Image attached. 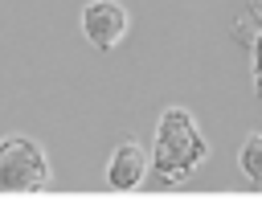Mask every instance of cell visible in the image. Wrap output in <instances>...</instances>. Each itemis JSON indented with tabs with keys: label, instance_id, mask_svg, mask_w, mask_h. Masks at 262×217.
<instances>
[{
	"label": "cell",
	"instance_id": "cell-1",
	"mask_svg": "<svg viewBox=\"0 0 262 217\" xmlns=\"http://www.w3.org/2000/svg\"><path fill=\"white\" fill-rule=\"evenodd\" d=\"M209 156V143L201 135V127L192 123V115L184 106H168L160 115L156 127V151H151V172L160 184H180L188 180V172Z\"/></svg>",
	"mask_w": 262,
	"mask_h": 217
},
{
	"label": "cell",
	"instance_id": "cell-5",
	"mask_svg": "<svg viewBox=\"0 0 262 217\" xmlns=\"http://www.w3.org/2000/svg\"><path fill=\"white\" fill-rule=\"evenodd\" d=\"M237 164H242V172H246V180H250V184H262V131L246 135Z\"/></svg>",
	"mask_w": 262,
	"mask_h": 217
},
{
	"label": "cell",
	"instance_id": "cell-3",
	"mask_svg": "<svg viewBox=\"0 0 262 217\" xmlns=\"http://www.w3.org/2000/svg\"><path fill=\"white\" fill-rule=\"evenodd\" d=\"M127 29H131V16L119 0H90L82 8V33L98 53H111L127 37Z\"/></svg>",
	"mask_w": 262,
	"mask_h": 217
},
{
	"label": "cell",
	"instance_id": "cell-4",
	"mask_svg": "<svg viewBox=\"0 0 262 217\" xmlns=\"http://www.w3.org/2000/svg\"><path fill=\"white\" fill-rule=\"evenodd\" d=\"M143 172H147V151H143L135 139H123V143L115 147L111 164H106V184H111L115 192H131V188L143 180Z\"/></svg>",
	"mask_w": 262,
	"mask_h": 217
},
{
	"label": "cell",
	"instance_id": "cell-6",
	"mask_svg": "<svg viewBox=\"0 0 262 217\" xmlns=\"http://www.w3.org/2000/svg\"><path fill=\"white\" fill-rule=\"evenodd\" d=\"M246 45H250V53H254V94L262 98V29H258Z\"/></svg>",
	"mask_w": 262,
	"mask_h": 217
},
{
	"label": "cell",
	"instance_id": "cell-2",
	"mask_svg": "<svg viewBox=\"0 0 262 217\" xmlns=\"http://www.w3.org/2000/svg\"><path fill=\"white\" fill-rule=\"evenodd\" d=\"M49 184V160L41 143L25 135L0 139V192H37Z\"/></svg>",
	"mask_w": 262,
	"mask_h": 217
}]
</instances>
